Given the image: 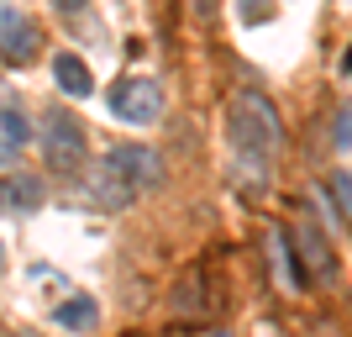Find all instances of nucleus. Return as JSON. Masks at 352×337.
<instances>
[{"instance_id": "obj_1", "label": "nucleus", "mask_w": 352, "mask_h": 337, "mask_svg": "<svg viewBox=\"0 0 352 337\" xmlns=\"http://www.w3.org/2000/svg\"><path fill=\"white\" fill-rule=\"evenodd\" d=\"M226 137H232V153H236V169L248 179L252 190L263 185V163L274 159L284 127H279V111L258 95V90H242L226 111Z\"/></svg>"}, {"instance_id": "obj_2", "label": "nucleus", "mask_w": 352, "mask_h": 337, "mask_svg": "<svg viewBox=\"0 0 352 337\" xmlns=\"http://www.w3.org/2000/svg\"><path fill=\"white\" fill-rule=\"evenodd\" d=\"M111 111L121 121H132V127H147V121L163 116V90L158 79H147V74H132V79H121L111 90Z\"/></svg>"}, {"instance_id": "obj_3", "label": "nucleus", "mask_w": 352, "mask_h": 337, "mask_svg": "<svg viewBox=\"0 0 352 337\" xmlns=\"http://www.w3.org/2000/svg\"><path fill=\"white\" fill-rule=\"evenodd\" d=\"M37 48H43V32H37V21L16 16L11 6L0 0V59L16 63V69H27V63L37 59Z\"/></svg>"}, {"instance_id": "obj_4", "label": "nucleus", "mask_w": 352, "mask_h": 337, "mask_svg": "<svg viewBox=\"0 0 352 337\" xmlns=\"http://www.w3.org/2000/svg\"><path fill=\"white\" fill-rule=\"evenodd\" d=\"M43 147H47V163L53 169H79L85 163V127L63 111L47 116V132H43Z\"/></svg>"}, {"instance_id": "obj_5", "label": "nucleus", "mask_w": 352, "mask_h": 337, "mask_svg": "<svg viewBox=\"0 0 352 337\" xmlns=\"http://www.w3.org/2000/svg\"><path fill=\"white\" fill-rule=\"evenodd\" d=\"M105 163H111V169H116L126 185H137V190L158 185V153H153V147H142V143H121V147H111V153H105Z\"/></svg>"}, {"instance_id": "obj_6", "label": "nucleus", "mask_w": 352, "mask_h": 337, "mask_svg": "<svg viewBox=\"0 0 352 337\" xmlns=\"http://www.w3.org/2000/svg\"><path fill=\"white\" fill-rule=\"evenodd\" d=\"M89 205H100V211H126V205L137 201V185H126V179L111 169V163H100V169H89Z\"/></svg>"}, {"instance_id": "obj_7", "label": "nucleus", "mask_w": 352, "mask_h": 337, "mask_svg": "<svg viewBox=\"0 0 352 337\" xmlns=\"http://www.w3.org/2000/svg\"><path fill=\"white\" fill-rule=\"evenodd\" d=\"M47 195V185L37 174H0V211L16 216V211H37Z\"/></svg>"}, {"instance_id": "obj_8", "label": "nucleus", "mask_w": 352, "mask_h": 337, "mask_svg": "<svg viewBox=\"0 0 352 337\" xmlns=\"http://www.w3.org/2000/svg\"><path fill=\"white\" fill-rule=\"evenodd\" d=\"M294 237H300V258H305V269L316 279H331V274H337V258H331V248H326V232H321V227H310V221H305Z\"/></svg>"}, {"instance_id": "obj_9", "label": "nucleus", "mask_w": 352, "mask_h": 337, "mask_svg": "<svg viewBox=\"0 0 352 337\" xmlns=\"http://www.w3.org/2000/svg\"><path fill=\"white\" fill-rule=\"evenodd\" d=\"M53 79H58L63 95H74V101H85L89 90H95V79H89L85 59H74V53H58V59H53Z\"/></svg>"}, {"instance_id": "obj_10", "label": "nucleus", "mask_w": 352, "mask_h": 337, "mask_svg": "<svg viewBox=\"0 0 352 337\" xmlns=\"http://www.w3.org/2000/svg\"><path fill=\"white\" fill-rule=\"evenodd\" d=\"M95 316H100V306H95L89 295H69V300L53 311V322H58L63 332H89V327H95Z\"/></svg>"}, {"instance_id": "obj_11", "label": "nucleus", "mask_w": 352, "mask_h": 337, "mask_svg": "<svg viewBox=\"0 0 352 337\" xmlns=\"http://www.w3.org/2000/svg\"><path fill=\"white\" fill-rule=\"evenodd\" d=\"M0 132H6V143H11V147L32 143V127H27V116H21V111H11V105L0 111Z\"/></svg>"}, {"instance_id": "obj_12", "label": "nucleus", "mask_w": 352, "mask_h": 337, "mask_svg": "<svg viewBox=\"0 0 352 337\" xmlns=\"http://www.w3.org/2000/svg\"><path fill=\"white\" fill-rule=\"evenodd\" d=\"M331 143H337L342 153H347V147H352V101H347V105H342V111H337V132H331Z\"/></svg>"}, {"instance_id": "obj_13", "label": "nucleus", "mask_w": 352, "mask_h": 337, "mask_svg": "<svg viewBox=\"0 0 352 337\" xmlns=\"http://www.w3.org/2000/svg\"><path fill=\"white\" fill-rule=\"evenodd\" d=\"M331 190H337V201H342V211H347V221H352V169H342L337 179H331Z\"/></svg>"}, {"instance_id": "obj_14", "label": "nucleus", "mask_w": 352, "mask_h": 337, "mask_svg": "<svg viewBox=\"0 0 352 337\" xmlns=\"http://www.w3.org/2000/svg\"><path fill=\"white\" fill-rule=\"evenodd\" d=\"M268 16V0H242V21H263Z\"/></svg>"}, {"instance_id": "obj_15", "label": "nucleus", "mask_w": 352, "mask_h": 337, "mask_svg": "<svg viewBox=\"0 0 352 337\" xmlns=\"http://www.w3.org/2000/svg\"><path fill=\"white\" fill-rule=\"evenodd\" d=\"M53 6H58V11H69V16H74V11H85L89 0H53Z\"/></svg>"}, {"instance_id": "obj_16", "label": "nucleus", "mask_w": 352, "mask_h": 337, "mask_svg": "<svg viewBox=\"0 0 352 337\" xmlns=\"http://www.w3.org/2000/svg\"><path fill=\"white\" fill-rule=\"evenodd\" d=\"M11 153H16L11 143H0V169H6V163H11Z\"/></svg>"}, {"instance_id": "obj_17", "label": "nucleus", "mask_w": 352, "mask_h": 337, "mask_svg": "<svg viewBox=\"0 0 352 337\" xmlns=\"http://www.w3.org/2000/svg\"><path fill=\"white\" fill-rule=\"evenodd\" d=\"M0 274H6V243H0Z\"/></svg>"}, {"instance_id": "obj_18", "label": "nucleus", "mask_w": 352, "mask_h": 337, "mask_svg": "<svg viewBox=\"0 0 352 337\" xmlns=\"http://www.w3.org/2000/svg\"><path fill=\"white\" fill-rule=\"evenodd\" d=\"M342 69H347V74H352V53H347V59H342Z\"/></svg>"}, {"instance_id": "obj_19", "label": "nucleus", "mask_w": 352, "mask_h": 337, "mask_svg": "<svg viewBox=\"0 0 352 337\" xmlns=\"http://www.w3.org/2000/svg\"><path fill=\"white\" fill-rule=\"evenodd\" d=\"M216 337H232V332H216Z\"/></svg>"}]
</instances>
